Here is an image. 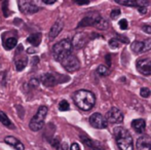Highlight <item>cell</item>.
<instances>
[{"instance_id":"27","label":"cell","mask_w":151,"mask_h":150,"mask_svg":"<svg viewBox=\"0 0 151 150\" xmlns=\"http://www.w3.org/2000/svg\"><path fill=\"white\" fill-rule=\"evenodd\" d=\"M109 46L111 48H113V50H115V48H117L120 46V41L117 39V38H112V39L109 40Z\"/></svg>"},{"instance_id":"3","label":"cell","mask_w":151,"mask_h":150,"mask_svg":"<svg viewBox=\"0 0 151 150\" xmlns=\"http://www.w3.org/2000/svg\"><path fill=\"white\" fill-rule=\"evenodd\" d=\"M72 47H73V45H72V42L70 39L61 40L52 46V57L55 60L61 63L65 58L72 55Z\"/></svg>"},{"instance_id":"25","label":"cell","mask_w":151,"mask_h":150,"mask_svg":"<svg viewBox=\"0 0 151 150\" xmlns=\"http://www.w3.org/2000/svg\"><path fill=\"white\" fill-rule=\"evenodd\" d=\"M97 72L99 73V75H101V76H107V75H109L110 71H109V68H108L107 66H105V65H100L97 69Z\"/></svg>"},{"instance_id":"32","label":"cell","mask_w":151,"mask_h":150,"mask_svg":"<svg viewBox=\"0 0 151 150\" xmlns=\"http://www.w3.org/2000/svg\"><path fill=\"white\" fill-rule=\"evenodd\" d=\"M142 30L145 33H147V34H151V26H149V25H144L142 27Z\"/></svg>"},{"instance_id":"30","label":"cell","mask_w":151,"mask_h":150,"mask_svg":"<svg viewBox=\"0 0 151 150\" xmlns=\"http://www.w3.org/2000/svg\"><path fill=\"white\" fill-rule=\"evenodd\" d=\"M118 25H119V28L121 30H127V27H129V23H127V21L125 19H121L119 23H118Z\"/></svg>"},{"instance_id":"24","label":"cell","mask_w":151,"mask_h":150,"mask_svg":"<svg viewBox=\"0 0 151 150\" xmlns=\"http://www.w3.org/2000/svg\"><path fill=\"white\" fill-rule=\"evenodd\" d=\"M95 27L97 29H99V30H106V29H108V27H109V24H108V22L105 19L101 18L98 21V23L96 24Z\"/></svg>"},{"instance_id":"11","label":"cell","mask_w":151,"mask_h":150,"mask_svg":"<svg viewBox=\"0 0 151 150\" xmlns=\"http://www.w3.org/2000/svg\"><path fill=\"white\" fill-rule=\"evenodd\" d=\"M88 40H90V36L88 35V33H86V32L77 33V34L73 37L72 45H73V47H75L76 50H80V48H82L88 43Z\"/></svg>"},{"instance_id":"28","label":"cell","mask_w":151,"mask_h":150,"mask_svg":"<svg viewBox=\"0 0 151 150\" xmlns=\"http://www.w3.org/2000/svg\"><path fill=\"white\" fill-rule=\"evenodd\" d=\"M50 144H52V147H55V148H57V149H59V150L61 149L62 144H61V141L59 140L58 138L52 139V140H50Z\"/></svg>"},{"instance_id":"35","label":"cell","mask_w":151,"mask_h":150,"mask_svg":"<svg viewBox=\"0 0 151 150\" xmlns=\"http://www.w3.org/2000/svg\"><path fill=\"white\" fill-rule=\"evenodd\" d=\"M138 11H139L140 14H145L146 12H147V8H146V7H139V8H138Z\"/></svg>"},{"instance_id":"26","label":"cell","mask_w":151,"mask_h":150,"mask_svg":"<svg viewBox=\"0 0 151 150\" xmlns=\"http://www.w3.org/2000/svg\"><path fill=\"white\" fill-rule=\"evenodd\" d=\"M69 108H70V105L66 100H62L59 103V110L60 111H68Z\"/></svg>"},{"instance_id":"29","label":"cell","mask_w":151,"mask_h":150,"mask_svg":"<svg viewBox=\"0 0 151 150\" xmlns=\"http://www.w3.org/2000/svg\"><path fill=\"white\" fill-rule=\"evenodd\" d=\"M140 95H141V97H143V98H148L151 95V90L148 88H142L141 90H140Z\"/></svg>"},{"instance_id":"31","label":"cell","mask_w":151,"mask_h":150,"mask_svg":"<svg viewBox=\"0 0 151 150\" xmlns=\"http://www.w3.org/2000/svg\"><path fill=\"white\" fill-rule=\"evenodd\" d=\"M120 14V10L119 9H112L111 10V14H110V18L112 20H115L118 16Z\"/></svg>"},{"instance_id":"37","label":"cell","mask_w":151,"mask_h":150,"mask_svg":"<svg viewBox=\"0 0 151 150\" xmlns=\"http://www.w3.org/2000/svg\"><path fill=\"white\" fill-rule=\"evenodd\" d=\"M27 52H28V54H33V52H35V50H34V48H28V50H27Z\"/></svg>"},{"instance_id":"8","label":"cell","mask_w":151,"mask_h":150,"mask_svg":"<svg viewBox=\"0 0 151 150\" xmlns=\"http://www.w3.org/2000/svg\"><path fill=\"white\" fill-rule=\"evenodd\" d=\"M106 118L110 123H120L123 121V114L117 107H112L106 114Z\"/></svg>"},{"instance_id":"17","label":"cell","mask_w":151,"mask_h":150,"mask_svg":"<svg viewBox=\"0 0 151 150\" xmlns=\"http://www.w3.org/2000/svg\"><path fill=\"white\" fill-rule=\"evenodd\" d=\"M40 81L44 86H47V88H50V86H54L57 84L56 77L50 73H45V74L40 76Z\"/></svg>"},{"instance_id":"1","label":"cell","mask_w":151,"mask_h":150,"mask_svg":"<svg viewBox=\"0 0 151 150\" xmlns=\"http://www.w3.org/2000/svg\"><path fill=\"white\" fill-rule=\"evenodd\" d=\"M73 100L75 105L83 111H88L95 106L96 97L88 90H80L74 94Z\"/></svg>"},{"instance_id":"18","label":"cell","mask_w":151,"mask_h":150,"mask_svg":"<svg viewBox=\"0 0 151 150\" xmlns=\"http://www.w3.org/2000/svg\"><path fill=\"white\" fill-rule=\"evenodd\" d=\"M14 64H16L17 70L23 71L28 64V59L26 56H23V55H17L16 59H14Z\"/></svg>"},{"instance_id":"34","label":"cell","mask_w":151,"mask_h":150,"mask_svg":"<svg viewBox=\"0 0 151 150\" xmlns=\"http://www.w3.org/2000/svg\"><path fill=\"white\" fill-rule=\"evenodd\" d=\"M70 150H80L79 145H78L77 143H73V144L71 145V147H70Z\"/></svg>"},{"instance_id":"23","label":"cell","mask_w":151,"mask_h":150,"mask_svg":"<svg viewBox=\"0 0 151 150\" xmlns=\"http://www.w3.org/2000/svg\"><path fill=\"white\" fill-rule=\"evenodd\" d=\"M0 122H1L3 126H7V128H14V126H12V121L10 119L8 118V116L6 115L3 111H0Z\"/></svg>"},{"instance_id":"21","label":"cell","mask_w":151,"mask_h":150,"mask_svg":"<svg viewBox=\"0 0 151 150\" xmlns=\"http://www.w3.org/2000/svg\"><path fill=\"white\" fill-rule=\"evenodd\" d=\"M41 39H42V34L40 32H37L29 35L28 38H27V42L33 46H38L41 43Z\"/></svg>"},{"instance_id":"13","label":"cell","mask_w":151,"mask_h":150,"mask_svg":"<svg viewBox=\"0 0 151 150\" xmlns=\"http://www.w3.org/2000/svg\"><path fill=\"white\" fill-rule=\"evenodd\" d=\"M116 3L125 6H135V7H146L149 4L147 0H115Z\"/></svg>"},{"instance_id":"5","label":"cell","mask_w":151,"mask_h":150,"mask_svg":"<svg viewBox=\"0 0 151 150\" xmlns=\"http://www.w3.org/2000/svg\"><path fill=\"white\" fill-rule=\"evenodd\" d=\"M62 66L68 71V72H75L80 68V62L77 57L74 55H70L67 58H65L61 62Z\"/></svg>"},{"instance_id":"9","label":"cell","mask_w":151,"mask_h":150,"mask_svg":"<svg viewBox=\"0 0 151 150\" xmlns=\"http://www.w3.org/2000/svg\"><path fill=\"white\" fill-rule=\"evenodd\" d=\"M19 7H20V10L22 12L26 14H35V12L39 11L40 7L38 5H36L35 2L33 1H19Z\"/></svg>"},{"instance_id":"22","label":"cell","mask_w":151,"mask_h":150,"mask_svg":"<svg viewBox=\"0 0 151 150\" xmlns=\"http://www.w3.org/2000/svg\"><path fill=\"white\" fill-rule=\"evenodd\" d=\"M18 44V39L16 37H9L3 42V46L6 50H12Z\"/></svg>"},{"instance_id":"15","label":"cell","mask_w":151,"mask_h":150,"mask_svg":"<svg viewBox=\"0 0 151 150\" xmlns=\"http://www.w3.org/2000/svg\"><path fill=\"white\" fill-rule=\"evenodd\" d=\"M137 150H151V139L148 136H142L136 143Z\"/></svg>"},{"instance_id":"2","label":"cell","mask_w":151,"mask_h":150,"mask_svg":"<svg viewBox=\"0 0 151 150\" xmlns=\"http://www.w3.org/2000/svg\"><path fill=\"white\" fill-rule=\"evenodd\" d=\"M117 146L120 150H134L133 137L123 126H116L113 130Z\"/></svg>"},{"instance_id":"12","label":"cell","mask_w":151,"mask_h":150,"mask_svg":"<svg viewBox=\"0 0 151 150\" xmlns=\"http://www.w3.org/2000/svg\"><path fill=\"white\" fill-rule=\"evenodd\" d=\"M137 70L139 71L141 74L148 76L151 75V60L148 59H141V60H138L137 64Z\"/></svg>"},{"instance_id":"36","label":"cell","mask_w":151,"mask_h":150,"mask_svg":"<svg viewBox=\"0 0 151 150\" xmlns=\"http://www.w3.org/2000/svg\"><path fill=\"white\" fill-rule=\"evenodd\" d=\"M42 2H43L44 4H54V3H56L57 1H56V0H52V1H47V0H43Z\"/></svg>"},{"instance_id":"19","label":"cell","mask_w":151,"mask_h":150,"mask_svg":"<svg viewBox=\"0 0 151 150\" xmlns=\"http://www.w3.org/2000/svg\"><path fill=\"white\" fill-rule=\"evenodd\" d=\"M132 126H133V128L135 130L136 133L142 134L146 128V122L142 118H138V119H135L132 121Z\"/></svg>"},{"instance_id":"10","label":"cell","mask_w":151,"mask_h":150,"mask_svg":"<svg viewBox=\"0 0 151 150\" xmlns=\"http://www.w3.org/2000/svg\"><path fill=\"white\" fill-rule=\"evenodd\" d=\"M102 17L99 12H91V14H88V16L84 17V18L80 21L77 28H80V27H88V26H96L98 21Z\"/></svg>"},{"instance_id":"7","label":"cell","mask_w":151,"mask_h":150,"mask_svg":"<svg viewBox=\"0 0 151 150\" xmlns=\"http://www.w3.org/2000/svg\"><path fill=\"white\" fill-rule=\"evenodd\" d=\"M131 48L135 54H144L151 50V38L144 41H134L131 44Z\"/></svg>"},{"instance_id":"4","label":"cell","mask_w":151,"mask_h":150,"mask_svg":"<svg viewBox=\"0 0 151 150\" xmlns=\"http://www.w3.org/2000/svg\"><path fill=\"white\" fill-rule=\"evenodd\" d=\"M47 112H48V109L46 106H40L39 108H38L37 112L32 117L30 124H29L31 131H33V132H38V131H40L43 128L44 120H45V117H46V115H47Z\"/></svg>"},{"instance_id":"33","label":"cell","mask_w":151,"mask_h":150,"mask_svg":"<svg viewBox=\"0 0 151 150\" xmlns=\"http://www.w3.org/2000/svg\"><path fill=\"white\" fill-rule=\"evenodd\" d=\"M116 38H117L120 42H123V43H129V39H127V37L121 36V35H117V37H116Z\"/></svg>"},{"instance_id":"6","label":"cell","mask_w":151,"mask_h":150,"mask_svg":"<svg viewBox=\"0 0 151 150\" xmlns=\"http://www.w3.org/2000/svg\"><path fill=\"white\" fill-rule=\"evenodd\" d=\"M90 123L93 128L102 130V128H107L109 122H108L107 118H106L104 115H102L101 113L96 112L90 117Z\"/></svg>"},{"instance_id":"16","label":"cell","mask_w":151,"mask_h":150,"mask_svg":"<svg viewBox=\"0 0 151 150\" xmlns=\"http://www.w3.org/2000/svg\"><path fill=\"white\" fill-rule=\"evenodd\" d=\"M4 142H5L6 144L9 145V146L14 147L16 150H25L24 144H23L20 140H18V139L14 138V137H12V136L5 137V139H4Z\"/></svg>"},{"instance_id":"14","label":"cell","mask_w":151,"mask_h":150,"mask_svg":"<svg viewBox=\"0 0 151 150\" xmlns=\"http://www.w3.org/2000/svg\"><path fill=\"white\" fill-rule=\"evenodd\" d=\"M63 28H64V21L60 18V19H58V20L56 21V23H55V24L52 26V28H50V33H48L50 39L54 40L55 38L60 34L61 31L63 30Z\"/></svg>"},{"instance_id":"20","label":"cell","mask_w":151,"mask_h":150,"mask_svg":"<svg viewBox=\"0 0 151 150\" xmlns=\"http://www.w3.org/2000/svg\"><path fill=\"white\" fill-rule=\"evenodd\" d=\"M80 139H81L82 143H83L84 145H86V146H88V148H91V150H100L99 143L96 142V141H93V140H91V139H90L88 137L81 135V136H80Z\"/></svg>"}]
</instances>
